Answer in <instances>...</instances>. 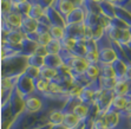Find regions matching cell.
Listing matches in <instances>:
<instances>
[{
  "label": "cell",
  "instance_id": "cell-1",
  "mask_svg": "<svg viewBox=\"0 0 131 129\" xmlns=\"http://www.w3.org/2000/svg\"><path fill=\"white\" fill-rule=\"evenodd\" d=\"M27 66V57L23 55L1 59V77L20 76Z\"/></svg>",
  "mask_w": 131,
  "mask_h": 129
},
{
  "label": "cell",
  "instance_id": "cell-2",
  "mask_svg": "<svg viewBox=\"0 0 131 129\" xmlns=\"http://www.w3.org/2000/svg\"><path fill=\"white\" fill-rule=\"evenodd\" d=\"M98 45V63L102 64H111L115 59H117V53L110 43V38L104 33L99 40H97Z\"/></svg>",
  "mask_w": 131,
  "mask_h": 129
},
{
  "label": "cell",
  "instance_id": "cell-3",
  "mask_svg": "<svg viewBox=\"0 0 131 129\" xmlns=\"http://www.w3.org/2000/svg\"><path fill=\"white\" fill-rule=\"evenodd\" d=\"M115 92L113 90H106V89H101L96 94L95 98V104L97 107L99 113H105L109 109L110 104L112 100L115 98Z\"/></svg>",
  "mask_w": 131,
  "mask_h": 129
},
{
  "label": "cell",
  "instance_id": "cell-4",
  "mask_svg": "<svg viewBox=\"0 0 131 129\" xmlns=\"http://www.w3.org/2000/svg\"><path fill=\"white\" fill-rule=\"evenodd\" d=\"M15 88L20 92V95L23 97L30 95L34 91V83L33 80H31L30 77H27L25 74H21L19 76L18 81H17V84H15Z\"/></svg>",
  "mask_w": 131,
  "mask_h": 129
},
{
  "label": "cell",
  "instance_id": "cell-5",
  "mask_svg": "<svg viewBox=\"0 0 131 129\" xmlns=\"http://www.w3.org/2000/svg\"><path fill=\"white\" fill-rule=\"evenodd\" d=\"M84 31H85L84 23L66 25L65 26V37L73 38V39H84Z\"/></svg>",
  "mask_w": 131,
  "mask_h": 129
},
{
  "label": "cell",
  "instance_id": "cell-6",
  "mask_svg": "<svg viewBox=\"0 0 131 129\" xmlns=\"http://www.w3.org/2000/svg\"><path fill=\"white\" fill-rule=\"evenodd\" d=\"M25 37H26V34H25L20 28H13V30L7 34L1 33V43L7 42V43H9V44L18 45V44L23 43V40L25 39Z\"/></svg>",
  "mask_w": 131,
  "mask_h": 129
},
{
  "label": "cell",
  "instance_id": "cell-7",
  "mask_svg": "<svg viewBox=\"0 0 131 129\" xmlns=\"http://www.w3.org/2000/svg\"><path fill=\"white\" fill-rule=\"evenodd\" d=\"M51 7L57 9L64 19H66L67 15L76 8V6L73 5V3L70 1V0H54V1H53V5H52Z\"/></svg>",
  "mask_w": 131,
  "mask_h": 129
},
{
  "label": "cell",
  "instance_id": "cell-8",
  "mask_svg": "<svg viewBox=\"0 0 131 129\" xmlns=\"http://www.w3.org/2000/svg\"><path fill=\"white\" fill-rule=\"evenodd\" d=\"M1 19L7 22L13 28H20L23 24V14L17 8H13L6 14H1Z\"/></svg>",
  "mask_w": 131,
  "mask_h": 129
},
{
  "label": "cell",
  "instance_id": "cell-9",
  "mask_svg": "<svg viewBox=\"0 0 131 129\" xmlns=\"http://www.w3.org/2000/svg\"><path fill=\"white\" fill-rule=\"evenodd\" d=\"M86 17V9L84 6H79L76 7L73 9L70 14L67 15V18L65 19L66 25H71V24H80V23H84Z\"/></svg>",
  "mask_w": 131,
  "mask_h": 129
},
{
  "label": "cell",
  "instance_id": "cell-10",
  "mask_svg": "<svg viewBox=\"0 0 131 129\" xmlns=\"http://www.w3.org/2000/svg\"><path fill=\"white\" fill-rule=\"evenodd\" d=\"M85 59L89 63H98V45L96 40H86Z\"/></svg>",
  "mask_w": 131,
  "mask_h": 129
},
{
  "label": "cell",
  "instance_id": "cell-11",
  "mask_svg": "<svg viewBox=\"0 0 131 129\" xmlns=\"http://www.w3.org/2000/svg\"><path fill=\"white\" fill-rule=\"evenodd\" d=\"M99 75H101V68H99V63H90L86 69V71L84 72V80H85L86 83H91V82H95L99 78Z\"/></svg>",
  "mask_w": 131,
  "mask_h": 129
},
{
  "label": "cell",
  "instance_id": "cell-12",
  "mask_svg": "<svg viewBox=\"0 0 131 129\" xmlns=\"http://www.w3.org/2000/svg\"><path fill=\"white\" fill-rule=\"evenodd\" d=\"M38 26H39V22H38V20L31 18L28 14H23V24H21L20 30H21L25 34L37 32Z\"/></svg>",
  "mask_w": 131,
  "mask_h": 129
},
{
  "label": "cell",
  "instance_id": "cell-13",
  "mask_svg": "<svg viewBox=\"0 0 131 129\" xmlns=\"http://www.w3.org/2000/svg\"><path fill=\"white\" fill-rule=\"evenodd\" d=\"M129 102V96L128 95H117L115 96V98L112 100L111 104H110L109 109L106 111H116V113H121V111L126 107Z\"/></svg>",
  "mask_w": 131,
  "mask_h": 129
},
{
  "label": "cell",
  "instance_id": "cell-14",
  "mask_svg": "<svg viewBox=\"0 0 131 129\" xmlns=\"http://www.w3.org/2000/svg\"><path fill=\"white\" fill-rule=\"evenodd\" d=\"M46 17L49 18L51 25H54V26H63L65 27L66 26V22L65 19L60 15V13L57 11L53 7H47L46 8Z\"/></svg>",
  "mask_w": 131,
  "mask_h": 129
},
{
  "label": "cell",
  "instance_id": "cell-15",
  "mask_svg": "<svg viewBox=\"0 0 131 129\" xmlns=\"http://www.w3.org/2000/svg\"><path fill=\"white\" fill-rule=\"evenodd\" d=\"M63 124H64L67 129H73V128H77V127H79V126H83V124H85V123L82 122L80 118L77 116L76 114H73V113H69V114L64 115Z\"/></svg>",
  "mask_w": 131,
  "mask_h": 129
},
{
  "label": "cell",
  "instance_id": "cell-16",
  "mask_svg": "<svg viewBox=\"0 0 131 129\" xmlns=\"http://www.w3.org/2000/svg\"><path fill=\"white\" fill-rule=\"evenodd\" d=\"M79 96H69V98L66 100V102L64 103V105L60 108V110L63 114H69V113H73L74 108L80 103Z\"/></svg>",
  "mask_w": 131,
  "mask_h": 129
},
{
  "label": "cell",
  "instance_id": "cell-17",
  "mask_svg": "<svg viewBox=\"0 0 131 129\" xmlns=\"http://www.w3.org/2000/svg\"><path fill=\"white\" fill-rule=\"evenodd\" d=\"M111 65H112L113 70H115L117 81L124 80V75H125V71H126V64H125V62L122 61L121 58H117L111 63Z\"/></svg>",
  "mask_w": 131,
  "mask_h": 129
},
{
  "label": "cell",
  "instance_id": "cell-18",
  "mask_svg": "<svg viewBox=\"0 0 131 129\" xmlns=\"http://www.w3.org/2000/svg\"><path fill=\"white\" fill-rule=\"evenodd\" d=\"M45 65L46 66H51L54 69H60L64 66V62L61 59L60 55H46L45 56Z\"/></svg>",
  "mask_w": 131,
  "mask_h": 129
},
{
  "label": "cell",
  "instance_id": "cell-19",
  "mask_svg": "<svg viewBox=\"0 0 131 129\" xmlns=\"http://www.w3.org/2000/svg\"><path fill=\"white\" fill-rule=\"evenodd\" d=\"M107 129H115L121 122V114L116 111H105Z\"/></svg>",
  "mask_w": 131,
  "mask_h": 129
},
{
  "label": "cell",
  "instance_id": "cell-20",
  "mask_svg": "<svg viewBox=\"0 0 131 129\" xmlns=\"http://www.w3.org/2000/svg\"><path fill=\"white\" fill-rule=\"evenodd\" d=\"M59 76V69H54L51 66H46L44 65L43 68L40 69V77H43L47 81H54L57 80Z\"/></svg>",
  "mask_w": 131,
  "mask_h": 129
},
{
  "label": "cell",
  "instance_id": "cell-21",
  "mask_svg": "<svg viewBox=\"0 0 131 129\" xmlns=\"http://www.w3.org/2000/svg\"><path fill=\"white\" fill-rule=\"evenodd\" d=\"M115 13H116V18H119L121 20L131 26V13L124 6H117L115 5Z\"/></svg>",
  "mask_w": 131,
  "mask_h": 129
},
{
  "label": "cell",
  "instance_id": "cell-22",
  "mask_svg": "<svg viewBox=\"0 0 131 129\" xmlns=\"http://www.w3.org/2000/svg\"><path fill=\"white\" fill-rule=\"evenodd\" d=\"M131 89V85L124 80H119L117 81V83L115 84L113 86V92H115V95H128L129 91Z\"/></svg>",
  "mask_w": 131,
  "mask_h": 129
},
{
  "label": "cell",
  "instance_id": "cell-23",
  "mask_svg": "<svg viewBox=\"0 0 131 129\" xmlns=\"http://www.w3.org/2000/svg\"><path fill=\"white\" fill-rule=\"evenodd\" d=\"M64 120V114L61 113L60 108H56V109H52L49 113V116H47V121L51 124H60L63 123Z\"/></svg>",
  "mask_w": 131,
  "mask_h": 129
},
{
  "label": "cell",
  "instance_id": "cell-24",
  "mask_svg": "<svg viewBox=\"0 0 131 129\" xmlns=\"http://www.w3.org/2000/svg\"><path fill=\"white\" fill-rule=\"evenodd\" d=\"M28 15H30L31 18H33L39 22L44 15H46V8H44L43 6H40L39 4H32L30 12H28Z\"/></svg>",
  "mask_w": 131,
  "mask_h": 129
},
{
  "label": "cell",
  "instance_id": "cell-25",
  "mask_svg": "<svg viewBox=\"0 0 131 129\" xmlns=\"http://www.w3.org/2000/svg\"><path fill=\"white\" fill-rule=\"evenodd\" d=\"M85 51H86V40L85 39H77L76 44L71 50V52L77 57H83L85 58Z\"/></svg>",
  "mask_w": 131,
  "mask_h": 129
},
{
  "label": "cell",
  "instance_id": "cell-26",
  "mask_svg": "<svg viewBox=\"0 0 131 129\" xmlns=\"http://www.w3.org/2000/svg\"><path fill=\"white\" fill-rule=\"evenodd\" d=\"M33 83H34V91L39 92V94H45L47 91V88H49L50 81L39 76L37 77L36 80H33Z\"/></svg>",
  "mask_w": 131,
  "mask_h": 129
},
{
  "label": "cell",
  "instance_id": "cell-27",
  "mask_svg": "<svg viewBox=\"0 0 131 129\" xmlns=\"http://www.w3.org/2000/svg\"><path fill=\"white\" fill-rule=\"evenodd\" d=\"M37 45H38L37 43H34V42H32V40L27 39V38L25 37V39L23 40V43H21V47H23L21 55L23 56H26V57H28V56H31V55H33Z\"/></svg>",
  "mask_w": 131,
  "mask_h": 129
},
{
  "label": "cell",
  "instance_id": "cell-28",
  "mask_svg": "<svg viewBox=\"0 0 131 129\" xmlns=\"http://www.w3.org/2000/svg\"><path fill=\"white\" fill-rule=\"evenodd\" d=\"M46 50H47V53H50V55H59L60 51L63 50L61 40L53 39V38H52L51 42L46 45Z\"/></svg>",
  "mask_w": 131,
  "mask_h": 129
},
{
  "label": "cell",
  "instance_id": "cell-29",
  "mask_svg": "<svg viewBox=\"0 0 131 129\" xmlns=\"http://www.w3.org/2000/svg\"><path fill=\"white\" fill-rule=\"evenodd\" d=\"M99 7H101V11L102 13H104L105 15H107L110 19H113L116 18V13H115V5H112V4L107 3V1H102L101 4H99Z\"/></svg>",
  "mask_w": 131,
  "mask_h": 129
},
{
  "label": "cell",
  "instance_id": "cell-30",
  "mask_svg": "<svg viewBox=\"0 0 131 129\" xmlns=\"http://www.w3.org/2000/svg\"><path fill=\"white\" fill-rule=\"evenodd\" d=\"M99 68H101V75H99V77L116 78V74H115V70H113L111 64H102V63H99Z\"/></svg>",
  "mask_w": 131,
  "mask_h": 129
},
{
  "label": "cell",
  "instance_id": "cell-31",
  "mask_svg": "<svg viewBox=\"0 0 131 129\" xmlns=\"http://www.w3.org/2000/svg\"><path fill=\"white\" fill-rule=\"evenodd\" d=\"M45 57H41V56L38 55H31L27 57V65H32V66H36V68L41 69L45 65Z\"/></svg>",
  "mask_w": 131,
  "mask_h": 129
},
{
  "label": "cell",
  "instance_id": "cell-32",
  "mask_svg": "<svg viewBox=\"0 0 131 129\" xmlns=\"http://www.w3.org/2000/svg\"><path fill=\"white\" fill-rule=\"evenodd\" d=\"M50 33H51L53 39H58V40H63V38L65 37V27L63 26H54L51 25L50 26Z\"/></svg>",
  "mask_w": 131,
  "mask_h": 129
},
{
  "label": "cell",
  "instance_id": "cell-33",
  "mask_svg": "<svg viewBox=\"0 0 131 129\" xmlns=\"http://www.w3.org/2000/svg\"><path fill=\"white\" fill-rule=\"evenodd\" d=\"M84 7H85L86 12L89 13H95V14H99L102 12L101 7H99V4L92 1V0H85V4H84Z\"/></svg>",
  "mask_w": 131,
  "mask_h": 129
},
{
  "label": "cell",
  "instance_id": "cell-34",
  "mask_svg": "<svg viewBox=\"0 0 131 129\" xmlns=\"http://www.w3.org/2000/svg\"><path fill=\"white\" fill-rule=\"evenodd\" d=\"M116 83H117L116 78H105V77H99V84H101L102 89L112 90Z\"/></svg>",
  "mask_w": 131,
  "mask_h": 129
},
{
  "label": "cell",
  "instance_id": "cell-35",
  "mask_svg": "<svg viewBox=\"0 0 131 129\" xmlns=\"http://www.w3.org/2000/svg\"><path fill=\"white\" fill-rule=\"evenodd\" d=\"M24 74L27 77H30L31 80H36L37 77L40 76V69L36 68V66H32V65H27L24 71Z\"/></svg>",
  "mask_w": 131,
  "mask_h": 129
},
{
  "label": "cell",
  "instance_id": "cell-36",
  "mask_svg": "<svg viewBox=\"0 0 131 129\" xmlns=\"http://www.w3.org/2000/svg\"><path fill=\"white\" fill-rule=\"evenodd\" d=\"M39 37H38V44L39 45H47L52 40V36L50 33V31H46V32H43V33H38Z\"/></svg>",
  "mask_w": 131,
  "mask_h": 129
},
{
  "label": "cell",
  "instance_id": "cell-37",
  "mask_svg": "<svg viewBox=\"0 0 131 129\" xmlns=\"http://www.w3.org/2000/svg\"><path fill=\"white\" fill-rule=\"evenodd\" d=\"M31 6H32V4H31L30 1H25V3L18 5L15 8L18 9L21 14H28V12H30V9H31Z\"/></svg>",
  "mask_w": 131,
  "mask_h": 129
},
{
  "label": "cell",
  "instance_id": "cell-38",
  "mask_svg": "<svg viewBox=\"0 0 131 129\" xmlns=\"http://www.w3.org/2000/svg\"><path fill=\"white\" fill-rule=\"evenodd\" d=\"M31 4H39L40 6H43L44 8H47V7H51L53 5V1L54 0H28Z\"/></svg>",
  "mask_w": 131,
  "mask_h": 129
},
{
  "label": "cell",
  "instance_id": "cell-39",
  "mask_svg": "<svg viewBox=\"0 0 131 129\" xmlns=\"http://www.w3.org/2000/svg\"><path fill=\"white\" fill-rule=\"evenodd\" d=\"M111 24L115 25L116 27L121 28V30H124V28H129V27H130L128 24H125V23L123 22V20H121L119 18H113V19H111Z\"/></svg>",
  "mask_w": 131,
  "mask_h": 129
},
{
  "label": "cell",
  "instance_id": "cell-40",
  "mask_svg": "<svg viewBox=\"0 0 131 129\" xmlns=\"http://www.w3.org/2000/svg\"><path fill=\"white\" fill-rule=\"evenodd\" d=\"M34 55H38V56H41V57H45L47 53V50H46V46L45 45H37L36 50H34Z\"/></svg>",
  "mask_w": 131,
  "mask_h": 129
},
{
  "label": "cell",
  "instance_id": "cell-41",
  "mask_svg": "<svg viewBox=\"0 0 131 129\" xmlns=\"http://www.w3.org/2000/svg\"><path fill=\"white\" fill-rule=\"evenodd\" d=\"M124 81H126L131 85V63L130 62L126 64V71H125V75H124Z\"/></svg>",
  "mask_w": 131,
  "mask_h": 129
},
{
  "label": "cell",
  "instance_id": "cell-42",
  "mask_svg": "<svg viewBox=\"0 0 131 129\" xmlns=\"http://www.w3.org/2000/svg\"><path fill=\"white\" fill-rule=\"evenodd\" d=\"M38 37H39V34L37 33V32H32V33H28L26 34V38L30 40H32V42H34V43L38 44Z\"/></svg>",
  "mask_w": 131,
  "mask_h": 129
},
{
  "label": "cell",
  "instance_id": "cell-43",
  "mask_svg": "<svg viewBox=\"0 0 131 129\" xmlns=\"http://www.w3.org/2000/svg\"><path fill=\"white\" fill-rule=\"evenodd\" d=\"M72 1L73 5L76 7H79V6H84V4H85V0H70Z\"/></svg>",
  "mask_w": 131,
  "mask_h": 129
},
{
  "label": "cell",
  "instance_id": "cell-44",
  "mask_svg": "<svg viewBox=\"0 0 131 129\" xmlns=\"http://www.w3.org/2000/svg\"><path fill=\"white\" fill-rule=\"evenodd\" d=\"M12 1V5H13V7H17L18 5H20V4H23V3H25V1H28V0H11Z\"/></svg>",
  "mask_w": 131,
  "mask_h": 129
},
{
  "label": "cell",
  "instance_id": "cell-45",
  "mask_svg": "<svg viewBox=\"0 0 131 129\" xmlns=\"http://www.w3.org/2000/svg\"><path fill=\"white\" fill-rule=\"evenodd\" d=\"M51 127H52L51 123H46V124H44V126L39 127V128H37V129H51Z\"/></svg>",
  "mask_w": 131,
  "mask_h": 129
},
{
  "label": "cell",
  "instance_id": "cell-46",
  "mask_svg": "<svg viewBox=\"0 0 131 129\" xmlns=\"http://www.w3.org/2000/svg\"><path fill=\"white\" fill-rule=\"evenodd\" d=\"M124 7H125V8H126V9H128L129 12L131 13V0H130V1H128V3H126V4H125V5H124Z\"/></svg>",
  "mask_w": 131,
  "mask_h": 129
},
{
  "label": "cell",
  "instance_id": "cell-47",
  "mask_svg": "<svg viewBox=\"0 0 131 129\" xmlns=\"http://www.w3.org/2000/svg\"><path fill=\"white\" fill-rule=\"evenodd\" d=\"M105 1H107V3L112 4V5H117V4L119 3V0H105Z\"/></svg>",
  "mask_w": 131,
  "mask_h": 129
},
{
  "label": "cell",
  "instance_id": "cell-48",
  "mask_svg": "<svg viewBox=\"0 0 131 129\" xmlns=\"http://www.w3.org/2000/svg\"><path fill=\"white\" fill-rule=\"evenodd\" d=\"M92 1H95V3H97V4H101L102 1H104V0H92Z\"/></svg>",
  "mask_w": 131,
  "mask_h": 129
},
{
  "label": "cell",
  "instance_id": "cell-49",
  "mask_svg": "<svg viewBox=\"0 0 131 129\" xmlns=\"http://www.w3.org/2000/svg\"><path fill=\"white\" fill-rule=\"evenodd\" d=\"M128 47L131 50V40H130V42H129V44H128Z\"/></svg>",
  "mask_w": 131,
  "mask_h": 129
},
{
  "label": "cell",
  "instance_id": "cell-50",
  "mask_svg": "<svg viewBox=\"0 0 131 129\" xmlns=\"http://www.w3.org/2000/svg\"><path fill=\"white\" fill-rule=\"evenodd\" d=\"M129 30H130V33H131V26H130V27H129Z\"/></svg>",
  "mask_w": 131,
  "mask_h": 129
},
{
  "label": "cell",
  "instance_id": "cell-51",
  "mask_svg": "<svg viewBox=\"0 0 131 129\" xmlns=\"http://www.w3.org/2000/svg\"><path fill=\"white\" fill-rule=\"evenodd\" d=\"M91 129H92V128H91Z\"/></svg>",
  "mask_w": 131,
  "mask_h": 129
}]
</instances>
